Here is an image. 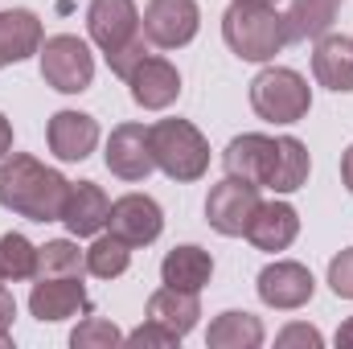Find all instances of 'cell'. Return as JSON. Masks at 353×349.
I'll use <instances>...</instances> for the list:
<instances>
[{
	"instance_id": "1",
	"label": "cell",
	"mask_w": 353,
	"mask_h": 349,
	"mask_svg": "<svg viewBox=\"0 0 353 349\" xmlns=\"http://www.w3.org/2000/svg\"><path fill=\"white\" fill-rule=\"evenodd\" d=\"M66 193L70 181L29 152H8L0 161V206L29 222H62Z\"/></svg>"
},
{
	"instance_id": "2",
	"label": "cell",
	"mask_w": 353,
	"mask_h": 349,
	"mask_svg": "<svg viewBox=\"0 0 353 349\" xmlns=\"http://www.w3.org/2000/svg\"><path fill=\"white\" fill-rule=\"evenodd\" d=\"M222 37L243 62H271L288 46L283 17L275 12V4H247V0H234L222 12Z\"/></svg>"
},
{
	"instance_id": "3",
	"label": "cell",
	"mask_w": 353,
	"mask_h": 349,
	"mask_svg": "<svg viewBox=\"0 0 353 349\" xmlns=\"http://www.w3.org/2000/svg\"><path fill=\"white\" fill-rule=\"evenodd\" d=\"M152 132V157L157 169L173 181H201L210 169V144L189 119H161Z\"/></svg>"
},
{
	"instance_id": "4",
	"label": "cell",
	"mask_w": 353,
	"mask_h": 349,
	"mask_svg": "<svg viewBox=\"0 0 353 349\" xmlns=\"http://www.w3.org/2000/svg\"><path fill=\"white\" fill-rule=\"evenodd\" d=\"M251 107L267 123H300L312 107V90L304 74L288 66H267L251 79Z\"/></svg>"
},
{
	"instance_id": "5",
	"label": "cell",
	"mask_w": 353,
	"mask_h": 349,
	"mask_svg": "<svg viewBox=\"0 0 353 349\" xmlns=\"http://www.w3.org/2000/svg\"><path fill=\"white\" fill-rule=\"evenodd\" d=\"M41 79L62 94H83L94 79V54L83 37L74 33H58L41 41Z\"/></svg>"
},
{
	"instance_id": "6",
	"label": "cell",
	"mask_w": 353,
	"mask_h": 349,
	"mask_svg": "<svg viewBox=\"0 0 353 349\" xmlns=\"http://www.w3.org/2000/svg\"><path fill=\"white\" fill-rule=\"evenodd\" d=\"M259 206H263V201H259V185L239 181V177H226V181H218V185L210 189V197H205V222H210L218 235L239 239V235H247V226H251V218H255Z\"/></svg>"
},
{
	"instance_id": "7",
	"label": "cell",
	"mask_w": 353,
	"mask_h": 349,
	"mask_svg": "<svg viewBox=\"0 0 353 349\" xmlns=\"http://www.w3.org/2000/svg\"><path fill=\"white\" fill-rule=\"evenodd\" d=\"M201 8L197 0H148L144 8V37L157 50H181L197 37Z\"/></svg>"
},
{
	"instance_id": "8",
	"label": "cell",
	"mask_w": 353,
	"mask_h": 349,
	"mask_svg": "<svg viewBox=\"0 0 353 349\" xmlns=\"http://www.w3.org/2000/svg\"><path fill=\"white\" fill-rule=\"evenodd\" d=\"M103 161H107V169L119 177V181H144V177L157 169L152 132H148L144 123H119V128L107 136Z\"/></svg>"
},
{
	"instance_id": "9",
	"label": "cell",
	"mask_w": 353,
	"mask_h": 349,
	"mask_svg": "<svg viewBox=\"0 0 353 349\" xmlns=\"http://www.w3.org/2000/svg\"><path fill=\"white\" fill-rule=\"evenodd\" d=\"M107 226H111V235H119L128 247H148V243L161 239L165 214H161V206H157L148 193H128V197L111 201Z\"/></svg>"
},
{
	"instance_id": "10",
	"label": "cell",
	"mask_w": 353,
	"mask_h": 349,
	"mask_svg": "<svg viewBox=\"0 0 353 349\" xmlns=\"http://www.w3.org/2000/svg\"><path fill=\"white\" fill-rule=\"evenodd\" d=\"M316 292V279L304 263L296 259H279L259 271V300L267 308H279V312H292V308H304Z\"/></svg>"
},
{
	"instance_id": "11",
	"label": "cell",
	"mask_w": 353,
	"mask_h": 349,
	"mask_svg": "<svg viewBox=\"0 0 353 349\" xmlns=\"http://www.w3.org/2000/svg\"><path fill=\"white\" fill-rule=\"evenodd\" d=\"M87 29L90 41L103 54H111V50L128 46L140 33V8H136V0H90Z\"/></svg>"
},
{
	"instance_id": "12",
	"label": "cell",
	"mask_w": 353,
	"mask_h": 349,
	"mask_svg": "<svg viewBox=\"0 0 353 349\" xmlns=\"http://www.w3.org/2000/svg\"><path fill=\"white\" fill-rule=\"evenodd\" d=\"M222 165H226V177H239V181H251V185L267 189L271 173H275V140L259 136V132L234 136L222 152Z\"/></svg>"
},
{
	"instance_id": "13",
	"label": "cell",
	"mask_w": 353,
	"mask_h": 349,
	"mask_svg": "<svg viewBox=\"0 0 353 349\" xmlns=\"http://www.w3.org/2000/svg\"><path fill=\"white\" fill-rule=\"evenodd\" d=\"M128 87H132V99L136 107L144 111H165L173 107L176 94H181V74L169 58H144L132 74H128Z\"/></svg>"
},
{
	"instance_id": "14",
	"label": "cell",
	"mask_w": 353,
	"mask_h": 349,
	"mask_svg": "<svg viewBox=\"0 0 353 349\" xmlns=\"http://www.w3.org/2000/svg\"><path fill=\"white\" fill-rule=\"evenodd\" d=\"M46 136H50V152L58 157V161H87L90 152H94V144H99V123L90 119L87 111H58L54 119H50V128H46Z\"/></svg>"
},
{
	"instance_id": "15",
	"label": "cell",
	"mask_w": 353,
	"mask_h": 349,
	"mask_svg": "<svg viewBox=\"0 0 353 349\" xmlns=\"http://www.w3.org/2000/svg\"><path fill=\"white\" fill-rule=\"evenodd\" d=\"M107 214H111V201L107 193L94 185V181H70V193H66V206H62V222L74 239H90L107 226Z\"/></svg>"
},
{
	"instance_id": "16",
	"label": "cell",
	"mask_w": 353,
	"mask_h": 349,
	"mask_svg": "<svg viewBox=\"0 0 353 349\" xmlns=\"http://www.w3.org/2000/svg\"><path fill=\"white\" fill-rule=\"evenodd\" d=\"M29 312L37 321H50V325L66 321V317H79V312H87V292H83L79 279H62V275L37 279L33 292H29Z\"/></svg>"
},
{
	"instance_id": "17",
	"label": "cell",
	"mask_w": 353,
	"mask_h": 349,
	"mask_svg": "<svg viewBox=\"0 0 353 349\" xmlns=\"http://www.w3.org/2000/svg\"><path fill=\"white\" fill-rule=\"evenodd\" d=\"M300 235V214L288 206V201H263L247 226V239L259 247V251H288Z\"/></svg>"
},
{
	"instance_id": "18",
	"label": "cell",
	"mask_w": 353,
	"mask_h": 349,
	"mask_svg": "<svg viewBox=\"0 0 353 349\" xmlns=\"http://www.w3.org/2000/svg\"><path fill=\"white\" fill-rule=\"evenodd\" d=\"M312 74H316L321 87L337 90V94H350L353 90V37H341V33L316 37Z\"/></svg>"
},
{
	"instance_id": "19",
	"label": "cell",
	"mask_w": 353,
	"mask_h": 349,
	"mask_svg": "<svg viewBox=\"0 0 353 349\" xmlns=\"http://www.w3.org/2000/svg\"><path fill=\"white\" fill-rule=\"evenodd\" d=\"M41 50V21L29 8H8L0 12V62H25L29 54Z\"/></svg>"
},
{
	"instance_id": "20",
	"label": "cell",
	"mask_w": 353,
	"mask_h": 349,
	"mask_svg": "<svg viewBox=\"0 0 353 349\" xmlns=\"http://www.w3.org/2000/svg\"><path fill=\"white\" fill-rule=\"evenodd\" d=\"M210 275H214L210 251H201V247H193V243L173 247V251L165 255V263H161V279H165L169 288H181V292H201V288L210 283Z\"/></svg>"
},
{
	"instance_id": "21",
	"label": "cell",
	"mask_w": 353,
	"mask_h": 349,
	"mask_svg": "<svg viewBox=\"0 0 353 349\" xmlns=\"http://www.w3.org/2000/svg\"><path fill=\"white\" fill-rule=\"evenodd\" d=\"M197 317H201L197 292H181V288H169V283H165L161 292L148 296V321L165 325V329L176 333V337H185V333L197 325Z\"/></svg>"
},
{
	"instance_id": "22",
	"label": "cell",
	"mask_w": 353,
	"mask_h": 349,
	"mask_svg": "<svg viewBox=\"0 0 353 349\" xmlns=\"http://www.w3.org/2000/svg\"><path fill=\"white\" fill-rule=\"evenodd\" d=\"M345 0H292V8L283 12V33L288 41H308V37H325L337 21Z\"/></svg>"
},
{
	"instance_id": "23",
	"label": "cell",
	"mask_w": 353,
	"mask_h": 349,
	"mask_svg": "<svg viewBox=\"0 0 353 349\" xmlns=\"http://www.w3.org/2000/svg\"><path fill=\"white\" fill-rule=\"evenodd\" d=\"M263 337V321L251 312H222L205 333L210 349H259Z\"/></svg>"
},
{
	"instance_id": "24",
	"label": "cell",
	"mask_w": 353,
	"mask_h": 349,
	"mask_svg": "<svg viewBox=\"0 0 353 349\" xmlns=\"http://www.w3.org/2000/svg\"><path fill=\"white\" fill-rule=\"evenodd\" d=\"M308 169H312L308 148H304L296 136H279V140H275V173H271V185H267V189H275V193H296V189L308 181Z\"/></svg>"
},
{
	"instance_id": "25",
	"label": "cell",
	"mask_w": 353,
	"mask_h": 349,
	"mask_svg": "<svg viewBox=\"0 0 353 349\" xmlns=\"http://www.w3.org/2000/svg\"><path fill=\"white\" fill-rule=\"evenodd\" d=\"M87 271V251H79L70 239H54L46 247H37V279H83Z\"/></svg>"
},
{
	"instance_id": "26",
	"label": "cell",
	"mask_w": 353,
	"mask_h": 349,
	"mask_svg": "<svg viewBox=\"0 0 353 349\" xmlns=\"http://www.w3.org/2000/svg\"><path fill=\"white\" fill-rule=\"evenodd\" d=\"M132 263V247L119 239V235H99L94 243L87 247V271L99 275V279H115L123 275Z\"/></svg>"
},
{
	"instance_id": "27",
	"label": "cell",
	"mask_w": 353,
	"mask_h": 349,
	"mask_svg": "<svg viewBox=\"0 0 353 349\" xmlns=\"http://www.w3.org/2000/svg\"><path fill=\"white\" fill-rule=\"evenodd\" d=\"M0 275L12 279V283L37 275V247H33L25 235H17V230H8V235L0 239Z\"/></svg>"
},
{
	"instance_id": "28",
	"label": "cell",
	"mask_w": 353,
	"mask_h": 349,
	"mask_svg": "<svg viewBox=\"0 0 353 349\" xmlns=\"http://www.w3.org/2000/svg\"><path fill=\"white\" fill-rule=\"evenodd\" d=\"M123 341V333L111 325V321H103V317H87L74 333H70V346L74 349H111Z\"/></svg>"
},
{
	"instance_id": "29",
	"label": "cell",
	"mask_w": 353,
	"mask_h": 349,
	"mask_svg": "<svg viewBox=\"0 0 353 349\" xmlns=\"http://www.w3.org/2000/svg\"><path fill=\"white\" fill-rule=\"evenodd\" d=\"M144 58H148V46H144V37L136 33L128 46H119V50H111V54H107V66H111V74H115V79H123V83H128V74H132Z\"/></svg>"
},
{
	"instance_id": "30",
	"label": "cell",
	"mask_w": 353,
	"mask_h": 349,
	"mask_svg": "<svg viewBox=\"0 0 353 349\" xmlns=\"http://www.w3.org/2000/svg\"><path fill=\"white\" fill-rule=\"evenodd\" d=\"M128 346H136V349H169L176 346L181 337L176 333H169L165 325H157V321H148V325H140V329H132L128 337H123Z\"/></svg>"
},
{
	"instance_id": "31",
	"label": "cell",
	"mask_w": 353,
	"mask_h": 349,
	"mask_svg": "<svg viewBox=\"0 0 353 349\" xmlns=\"http://www.w3.org/2000/svg\"><path fill=\"white\" fill-rule=\"evenodd\" d=\"M329 288H333L341 300H353V247L341 251L337 259L329 263Z\"/></svg>"
},
{
	"instance_id": "32",
	"label": "cell",
	"mask_w": 353,
	"mask_h": 349,
	"mask_svg": "<svg viewBox=\"0 0 353 349\" xmlns=\"http://www.w3.org/2000/svg\"><path fill=\"white\" fill-rule=\"evenodd\" d=\"M275 346H279V349H292V346H312V349H321V346H325V337H321L312 325H288V329L275 337Z\"/></svg>"
},
{
	"instance_id": "33",
	"label": "cell",
	"mask_w": 353,
	"mask_h": 349,
	"mask_svg": "<svg viewBox=\"0 0 353 349\" xmlns=\"http://www.w3.org/2000/svg\"><path fill=\"white\" fill-rule=\"evenodd\" d=\"M12 317H17V300H12V292H4V288H0V346H8Z\"/></svg>"
},
{
	"instance_id": "34",
	"label": "cell",
	"mask_w": 353,
	"mask_h": 349,
	"mask_svg": "<svg viewBox=\"0 0 353 349\" xmlns=\"http://www.w3.org/2000/svg\"><path fill=\"white\" fill-rule=\"evenodd\" d=\"M8 152H12V123L0 115V161H4Z\"/></svg>"
},
{
	"instance_id": "35",
	"label": "cell",
	"mask_w": 353,
	"mask_h": 349,
	"mask_svg": "<svg viewBox=\"0 0 353 349\" xmlns=\"http://www.w3.org/2000/svg\"><path fill=\"white\" fill-rule=\"evenodd\" d=\"M341 181H345V189L353 193V144L345 148V157H341Z\"/></svg>"
},
{
	"instance_id": "36",
	"label": "cell",
	"mask_w": 353,
	"mask_h": 349,
	"mask_svg": "<svg viewBox=\"0 0 353 349\" xmlns=\"http://www.w3.org/2000/svg\"><path fill=\"white\" fill-rule=\"evenodd\" d=\"M337 346H353V317L341 325V329H337Z\"/></svg>"
},
{
	"instance_id": "37",
	"label": "cell",
	"mask_w": 353,
	"mask_h": 349,
	"mask_svg": "<svg viewBox=\"0 0 353 349\" xmlns=\"http://www.w3.org/2000/svg\"><path fill=\"white\" fill-rule=\"evenodd\" d=\"M247 4H275V0H247Z\"/></svg>"
},
{
	"instance_id": "38",
	"label": "cell",
	"mask_w": 353,
	"mask_h": 349,
	"mask_svg": "<svg viewBox=\"0 0 353 349\" xmlns=\"http://www.w3.org/2000/svg\"><path fill=\"white\" fill-rule=\"evenodd\" d=\"M0 66H4V62H0Z\"/></svg>"
},
{
	"instance_id": "39",
	"label": "cell",
	"mask_w": 353,
	"mask_h": 349,
	"mask_svg": "<svg viewBox=\"0 0 353 349\" xmlns=\"http://www.w3.org/2000/svg\"><path fill=\"white\" fill-rule=\"evenodd\" d=\"M0 279H4V275H0Z\"/></svg>"
}]
</instances>
